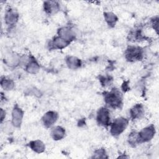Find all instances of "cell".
<instances>
[{
  "mask_svg": "<svg viewBox=\"0 0 159 159\" xmlns=\"http://www.w3.org/2000/svg\"><path fill=\"white\" fill-rule=\"evenodd\" d=\"M122 99L121 93L117 89H113L104 94L106 103L113 108L119 107L121 105Z\"/></svg>",
  "mask_w": 159,
  "mask_h": 159,
  "instance_id": "6da1fadb",
  "label": "cell"
},
{
  "mask_svg": "<svg viewBox=\"0 0 159 159\" xmlns=\"http://www.w3.org/2000/svg\"><path fill=\"white\" fill-rule=\"evenodd\" d=\"M58 36L69 42H71L75 39V34L73 31L67 27H61L58 30Z\"/></svg>",
  "mask_w": 159,
  "mask_h": 159,
  "instance_id": "9c48e42d",
  "label": "cell"
},
{
  "mask_svg": "<svg viewBox=\"0 0 159 159\" xmlns=\"http://www.w3.org/2000/svg\"><path fill=\"white\" fill-rule=\"evenodd\" d=\"M18 14L12 9H9L7 11L5 15L6 23L9 25H14L18 20Z\"/></svg>",
  "mask_w": 159,
  "mask_h": 159,
  "instance_id": "7c38bea8",
  "label": "cell"
},
{
  "mask_svg": "<svg viewBox=\"0 0 159 159\" xmlns=\"http://www.w3.org/2000/svg\"><path fill=\"white\" fill-rule=\"evenodd\" d=\"M96 120L98 123L102 126H108L111 124L109 111L106 107H101L97 112Z\"/></svg>",
  "mask_w": 159,
  "mask_h": 159,
  "instance_id": "5b68a950",
  "label": "cell"
},
{
  "mask_svg": "<svg viewBox=\"0 0 159 159\" xmlns=\"http://www.w3.org/2000/svg\"><path fill=\"white\" fill-rule=\"evenodd\" d=\"M129 120L122 117L116 119L110 124L111 134L114 136H117L122 134L127 127Z\"/></svg>",
  "mask_w": 159,
  "mask_h": 159,
  "instance_id": "7a4b0ae2",
  "label": "cell"
},
{
  "mask_svg": "<svg viewBox=\"0 0 159 159\" xmlns=\"http://www.w3.org/2000/svg\"><path fill=\"white\" fill-rule=\"evenodd\" d=\"M5 116H6L5 111H4L2 109H1V122L4 120V118H5Z\"/></svg>",
  "mask_w": 159,
  "mask_h": 159,
  "instance_id": "ffe728a7",
  "label": "cell"
},
{
  "mask_svg": "<svg viewBox=\"0 0 159 159\" xmlns=\"http://www.w3.org/2000/svg\"><path fill=\"white\" fill-rule=\"evenodd\" d=\"M30 148L36 153H42L45 148V144L39 140H35L31 141L29 143Z\"/></svg>",
  "mask_w": 159,
  "mask_h": 159,
  "instance_id": "5bb4252c",
  "label": "cell"
},
{
  "mask_svg": "<svg viewBox=\"0 0 159 159\" xmlns=\"http://www.w3.org/2000/svg\"><path fill=\"white\" fill-rule=\"evenodd\" d=\"M129 142L130 145H132L134 146H135L137 144H139V141H138L137 133L134 132L131 133L129 135Z\"/></svg>",
  "mask_w": 159,
  "mask_h": 159,
  "instance_id": "d6986e66",
  "label": "cell"
},
{
  "mask_svg": "<svg viewBox=\"0 0 159 159\" xmlns=\"http://www.w3.org/2000/svg\"><path fill=\"white\" fill-rule=\"evenodd\" d=\"M70 43V42L63 39L62 37L58 36L53 39L52 42V47L55 49H62Z\"/></svg>",
  "mask_w": 159,
  "mask_h": 159,
  "instance_id": "8fae6325",
  "label": "cell"
},
{
  "mask_svg": "<svg viewBox=\"0 0 159 159\" xmlns=\"http://www.w3.org/2000/svg\"><path fill=\"white\" fill-rule=\"evenodd\" d=\"M155 134V129L153 125L152 124L144 127L139 133H137L139 143L148 142L154 137Z\"/></svg>",
  "mask_w": 159,
  "mask_h": 159,
  "instance_id": "3957f363",
  "label": "cell"
},
{
  "mask_svg": "<svg viewBox=\"0 0 159 159\" xmlns=\"http://www.w3.org/2000/svg\"><path fill=\"white\" fill-rule=\"evenodd\" d=\"M1 84L2 88L6 91L12 90L14 87V81L12 80L6 78V77L1 78Z\"/></svg>",
  "mask_w": 159,
  "mask_h": 159,
  "instance_id": "e0dca14e",
  "label": "cell"
},
{
  "mask_svg": "<svg viewBox=\"0 0 159 159\" xmlns=\"http://www.w3.org/2000/svg\"><path fill=\"white\" fill-rule=\"evenodd\" d=\"M58 114L55 111H48L42 117L43 125L47 127H52L57 120Z\"/></svg>",
  "mask_w": 159,
  "mask_h": 159,
  "instance_id": "52a82bcc",
  "label": "cell"
},
{
  "mask_svg": "<svg viewBox=\"0 0 159 159\" xmlns=\"http://www.w3.org/2000/svg\"><path fill=\"white\" fill-rule=\"evenodd\" d=\"M24 116L23 111L18 106H15L12 111V124L16 127H19Z\"/></svg>",
  "mask_w": 159,
  "mask_h": 159,
  "instance_id": "8992f818",
  "label": "cell"
},
{
  "mask_svg": "<svg viewBox=\"0 0 159 159\" xmlns=\"http://www.w3.org/2000/svg\"><path fill=\"white\" fill-rule=\"evenodd\" d=\"M26 71L30 74H35L40 70V66L38 63L34 60H29L25 66Z\"/></svg>",
  "mask_w": 159,
  "mask_h": 159,
  "instance_id": "2e32d148",
  "label": "cell"
},
{
  "mask_svg": "<svg viewBox=\"0 0 159 159\" xmlns=\"http://www.w3.org/2000/svg\"><path fill=\"white\" fill-rule=\"evenodd\" d=\"M131 117L133 119H140L144 114L143 107L140 104L135 105L130 111Z\"/></svg>",
  "mask_w": 159,
  "mask_h": 159,
  "instance_id": "30bf717a",
  "label": "cell"
},
{
  "mask_svg": "<svg viewBox=\"0 0 159 159\" xmlns=\"http://www.w3.org/2000/svg\"><path fill=\"white\" fill-rule=\"evenodd\" d=\"M66 62L68 68L72 70H75L80 68V66L81 65V60L77 57L73 56L68 57L66 58Z\"/></svg>",
  "mask_w": 159,
  "mask_h": 159,
  "instance_id": "9a60e30c",
  "label": "cell"
},
{
  "mask_svg": "<svg viewBox=\"0 0 159 159\" xmlns=\"http://www.w3.org/2000/svg\"><path fill=\"white\" fill-rule=\"evenodd\" d=\"M104 19L107 24L111 27L114 26L117 20L116 16L111 12H107L104 13Z\"/></svg>",
  "mask_w": 159,
  "mask_h": 159,
  "instance_id": "ac0fdd59",
  "label": "cell"
},
{
  "mask_svg": "<svg viewBox=\"0 0 159 159\" xmlns=\"http://www.w3.org/2000/svg\"><path fill=\"white\" fill-rule=\"evenodd\" d=\"M143 57L142 49L137 46H130L125 51V58L129 61L140 60Z\"/></svg>",
  "mask_w": 159,
  "mask_h": 159,
  "instance_id": "277c9868",
  "label": "cell"
},
{
  "mask_svg": "<svg viewBox=\"0 0 159 159\" xmlns=\"http://www.w3.org/2000/svg\"><path fill=\"white\" fill-rule=\"evenodd\" d=\"M65 135V130L61 126H56L51 131L52 137L55 140L62 139Z\"/></svg>",
  "mask_w": 159,
  "mask_h": 159,
  "instance_id": "4fadbf2b",
  "label": "cell"
},
{
  "mask_svg": "<svg viewBox=\"0 0 159 159\" xmlns=\"http://www.w3.org/2000/svg\"><path fill=\"white\" fill-rule=\"evenodd\" d=\"M44 11L48 14H53L57 13L59 9L60 6L58 2L54 1H45L43 4Z\"/></svg>",
  "mask_w": 159,
  "mask_h": 159,
  "instance_id": "ba28073f",
  "label": "cell"
}]
</instances>
